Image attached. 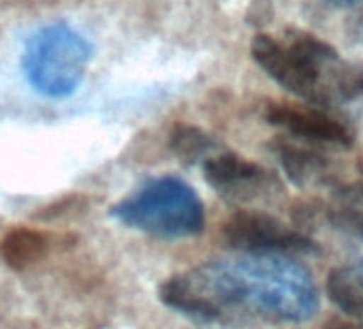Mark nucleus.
I'll return each instance as SVG.
<instances>
[{"instance_id": "obj_14", "label": "nucleus", "mask_w": 363, "mask_h": 329, "mask_svg": "<svg viewBox=\"0 0 363 329\" xmlns=\"http://www.w3.org/2000/svg\"><path fill=\"white\" fill-rule=\"evenodd\" d=\"M248 24L252 26H265L274 20V7H272V0H252V5L248 9L246 16Z\"/></svg>"}, {"instance_id": "obj_13", "label": "nucleus", "mask_w": 363, "mask_h": 329, "mask_svg": "<svg viewBox=\"0 0 363 329\" xmlns=\"http://www.w3.org/2000/svg\"><path fill=\"white\" fill-rule=\"evenodd\" d=\"M363 103V65L342 62L335 77V105Z\"/></svg>"}, {"instance_id": "obj_4", "label": "nucleus", "mask_w": 363, "mask_h": 329, "mask_svg": "<svg viewBox=\"0 0 363 329\" xmlns=\"http://www.w3.org/2000/svg\"><path fill=\"white\" fill-rule=\"evenodd\" d=\"M92 43L65 22L39 28L24 48L22 71L35 92L67 99L82 86L92 60Z\"/></svg>"}, {"instance_id": "obj_16", "label": "nucleus", "mask_w": 363, "mask_h": 329, "mask_svg": "<svg viewBox=\"0 0 363 329\" xmlns=\"http://www.w3.org/2000/svg\"><path fill=\"white\" fill-rule=\"evenodd\" d=\"M327 3H333L337 7H357L363 5V0H327Z\"/></svg>"}, {"instance_id": "obj_6", "label": "nucleus", "mask_w": 363, "mask_h": 329, "mask_svg": "<svg viewBox=\"0 0 363 329\" xmlns=\"http://www.w3.org/2000/svg\"><path fill=\"white\" fill-rule=\"evenodd\" d=\"M203 176L223 199L233 203L259 201L280 191V182L269 169L235 152L208 156L203 162Z\"/></svg>"}, {"instance_id": "obj_1", "label": "nucleus", "mask_w": 363, "mask_h": 329, "mask_svg": "<svg viewBox=\"0 0 363 329\" xmlns=\"http://www.w3.org/2000/svg\"><path fill=\"white\" fill-rule=\"evenodd\" d=\"M160 301L197 323H286L312 320L320 293L312 272L291 255H250L210 261L167 278Z\"/></svg>"}, {"instance_id": "obj_12", "label": "nucleus", "mask_w": 363, "mask_h": 329, "mask_svg": "<svg viewBox=\"0 0 363 329\" xmlns=\"http://www.w3.org/2000/svg\"><path fill=\"white\" fill-rule=\"evenodd\" d=\"M167 145L182 162L189 164L197 160H206L216 150V141L203 128L186 122H175L169 128Z\"/></svg>"}, {"instance_id": "obj_2", "label": "nucleus", "mask_w": 363, "mask_h": 329, "mask_svg": "<svg viewBox=\"0 0 363 329\" xmlns=\"http://www.w3.org/2000/svg\"><path fill=\"white\" fill-rule=\"evenodd\" d=\"M252 60L282 88L314 105H335V77L342 58L333 45L299 28H286L284 39L259 33L250 43Z\"/></svg>"}, {"instance_id": "obj_10", "label": "nucleus", "mask_w": 363, "mask_h": 329, "mask_svg": "<svg viewBox=\"0 0 363 329\" xmlns=\"http://www.w3.org/2000/svg\"><path fill=\"white\" fill-rule=\"evenodd\" d=\"M52 248V235L45 231L16 227L3 240H0V259L11 269L20 272L37 261H41Z\"/></svg>"}, {"instance_id": "obj_9", "label": "nucleus", "mask_w": 363, "mask_h": 329, "mask_svg": "<svg viewBox=\"0 0 363 329\" xmlns=\"http://www.w3.org/2000/svg\"><path fill=\"white\" fill-rule=\"evenodd\" d=\"M331 201L318 206V216L333 229L363 240V186H335Z\"/></svg>"}, {"instance_id": "obj_3", "label": "nucleus", "mask_w": 363, "mask_h": 329, "mask_svg": "<svg viewBox=\"0 0 363 329\" xmlns=\"http://www.w3.org/2000/svg\"><path fill=\"white\" fill-rule=\"evenodd\" d=\"M109 214L126 229L160 240L197 238L206 231V208L199 193L173 176L145 182L111 206Z\"/></svg>"}, {"instance_id": "obj_17", "label": "nucleus", "mask_w": 363, "mask_h": 329, "mask_svg": "<svg viewBox=\"0 0 363 329\" xmlns=\"http://www.w3.org/2000/svg\"><path fill=\"white\" fill-rule=\"evenodd\" d=\"M354 267H357V269H359V272H361V276H363V257H361V259H359V263H357V265H354Z\"/></svg>"}, {"instance_id": "obj_15", "label": "nucleus", "mask_w": 363, "mask_h": 329, "mask_svg": "<svg viewBox=\"0 0 363 329\" xmlns=\"http://www.w3.org/2000/svg\"><path fill=\"white\" fill-rule=\"evenodd\" d=\"M346 35H348L354 43L363 45V11H359L357 16H352V18L348 20V24H346Z\"/></svg>"}, {"instance_id": "obj_8", "label": "nucleus", "mask_w": 363, "mask_h": 329, "mask_svg": "<svg viewBox=\"0 0 363 329\" xmlns=\"http://www.w3.org/2000/svg\"><path fill=\"white\" fill-rule=\"evenodd\" d=\"M312 145L310 141H293L284 137H278L272 143V152L278 158L282 172L295 186L301 189L333 184L331 160Z\"/></svg>"}, {"instance_id": "obj_7", "label": "nucleus", "mask_w": 363, "mask_h": 329, "mask_svg": "<svg viewBox=\"0 0 363 329\" xmlns=\"http://www.w3.org/2000/svg\"><path fill=\"white\" fill-rule=\"evenodd\" d=\"M263 116L272 126L286 130L293 139L310 141L314 145H331V147L354 145V130L342 120L316 107L269 103Z\"/></svg>"}, {"instance_id": "obj_5", "label": "nucleus", "mask_w": 363, "mask_h": 329, "mask_svg": "<svg viewBox=\"0 0 363 329\" xmlns=\"http://www.w3.org/2000/svg\"><path fill=\"white\" fill-rule=\"evenodd\" d=\"M223 238L229 248L250 255H318V244L303 231L282 223L276 216L240 210L223 225Z\"/></svg>"}, {"instance_id": "obj_11", "label": "nucleus", "mask_w": 363, "mask_h": 329, "mask_svg": "<svg viewBox=\"0 0 363 329\" xmlns=\"http://www.w3.org/2000/svg\"><path fill=\"white\" fill-rule=\"evenodd\" d=\"M325 289L327 297L342 314L363 320V276L357 267H333Z\"/></svg>"}]
</instances>
